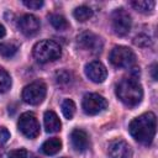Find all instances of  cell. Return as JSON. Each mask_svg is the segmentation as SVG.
<instances>
[{
    "instance_id": "1",
    "label": "cell",
    "mask_w": 158,
    "mask_h": 158,
    "mask_svg": "<svg viewBox=\"0 0 158 158\" xmlns=\"http://www.w3.org/2000/svg\"><path fill=\"white\" fill-rule=\"evenodd\" d=\"M157 128V118L153 112H144L130 122V135L142 144H151Z\"/></svg>"
},
{
    "instance_id": "2",
    "label": "cell",
    "mask_w": 158,
    "mask_h": 158,
    "mask_svg": "<svg viewBox=\"0 0 158 158\" xmlns=\"http://www.w3.org/2000/svg\"><path fill=\"white\" fill-rule=\"evenodd\" d=\"M116 95L126 106H137L143 98V89L136 77L123 78L116 85Z\"/></svg>"
},
{
    "instance_id": "3",
    "label": "cell",
    "mask_w": 158,
    "mask_h": 158,
    "mask_svg": "<svg viewBox=\"0 0 158 158\" xmlns=\"http://www.w3.org/2000/svg\"><path fill=\"white\" fill-rule=\"evenodd\" d=\"M33 57L40 63H48L58 59L62 56L60 46L52 40H43L33 46Z\"/></svg>"
},
{
    "instance_id": "4",
    "label": "cell",
    "mask_w": 158,
    "mask_h": 158,
    "mask_svg": "<svg viewBox=\"0 0 158 158\" xmlns=\"http://www.w3.org/2000/svg\"><path fill=\"white\" fill-rule=\"evenodd\" d=\"M109 59L111 64L117 68H128L135 64L136 56L131 48L125 46H116L111 49Z\"/></svg>"
},
{
    "instance_id": "5",
    "label": "cell",
    "mask_w": 158,
    "mask_h": 158,
    "mask_svg": "<svg viewBox=\"0 0 158 158\" xmlns=\"http://www.w3.org/2000/svg\"><path fill=\"white\" fill-rule=\"evenodd\" d=\"M47 88L43 81H33L22 90V100L30 105H38L46 98Z\"/></svg>"
},
{
    "instance_id": "6",
    "label": "cell",
    "mask_w": 158,
    "mask_h": 158,
    "mask_svg": "<svg viewBox=\"0 0 158 158\" xmlns=\"http://www.w3.org/2000/svg\"><path fill=\"white\" fill-rule=\"evenodd\" d=\"M131 16L125 9H116L111 14V26L117 36H126L131 30Z\"/></svg>"
},
{
    "instance_id": "7",
    "label": "cell",
    "mask_w": 158,
    "mask_h": 158,
    "mask_svg": "<svg viewBox=\"0 0 158 158\" xmlns=\"http://www.w3.org/2000/svg\"><path fill=\"white\" fill-rule=\"evenodd\" d=\"M19 131L27 138H36L40 135V122L33 112H23L17 122Z\"/></svg>"
},
{
    "instance_id": "8",
    "label": "cell",
    "mask_w": 158,
    "mask_h": 158,
    "mask_svg": "<svg viewBox=\"0 0 158 158\" xmlns=\"http://www.w3.org/2000/svg\"><path fill=\"white\" fill-rule=\"evenodd\" d=\"M81 107L86 115H98L101 111H104L107 107V101L104 96L96 94V93H89L85 94L81 101Z\"/></svg>"
},
{
    "instance_id": "9",
    "label": "cell",
    "mask_w": 158,
    "mask_h": 158,
    "mask_svg": "<svg viewBox=\"0 0 158 158\" xmlns=\"http://www.w3.org/2000/svg\"><path fill=\"white\" fill-rule=\"evenodd\" d=\"M77 40H78V44L81 48H84L91 53H99L102 49L101 38L93 32H89V31L81 32L80 35H78Z\"/></svg>"
},
{
    "instance_id": "10",
    "label": "cell",
    "mask_w": 158,
    "mask_h": 158,
    "mask_svg": "<svg viewBox=\"0 0 158 158\" xmlns=\"http://www.w3.org/2000/svg\"><path fill=\"white\" fill-rule=\"evenodd\" d=\"M85 74L86 77L94 81V83H102L106 77H107V70H106V67L99 62V60H93L90 63H88L85 65Z\"/></svg>"
},
{
    "instance_id": "11",
    "label": "cell",
    "mask_w": 158,
    "mask_h": 158,
    "mask_svg": "<svg viewBox=\"0 0 158 158\" xmlns=\"http://www.w3.org/2000/svg\"><path fill=\"white\" fill-rule=\"evenodd\" d=\"M40 27H41L40 20L31 14H26L21 16L19 20V28L27 37L35 36L40 31Z\"/></svg>"
},
{
    "instance_id": "12",
    "label": "cell",
    "mask_w": 158,
    "mask_h": 158,
    "mask_svg": "<svg viewBox=\"0 0 158 158\" xmlns=\"http://www.w3.org/2000/svg\"><path fill=\"white\" fill-rule=\"evenodd\" d=\"M107 153L110 158H131L132 151L127 142L123 139H114L107 146Z\"/></svg>"
},
{
    "instance_id": "13",
    "label": "cell",
    "mask_w": 158,
    "mask_h": 158,
    "mask_svg": "<svg viewBox=\"0 0 158 158\" xmlns=\"http://www.w3.org/2000/svg\"><path fill=\"white\" fill-rule=\"evenodd\" d=\"M70 142L75 151L84 152L89 146V137L88 133L80 128H74L70 133Z\"/></svg>"
},
{
    "instance_id": "14",
    "label": "cell",
    "mask_w": 158,
    "mask_h": 158,
    "mask_svg": "<svg viewBox=\"0 0 158 158\" xmlns=\"http://www.w3.org/2000/svg\"><path fill=\"white\" fill-rule=\"evenodd\" d=\"M43 122H44L46 132L54 133V132L60 131L62 123H60V120H59V117L57 116V114L54 111H52V110L46 111L44 116H43Z\"/></svg>"
},
{
    "instance_id": "15",
    "label": "cell",
    "mask_w": 158,
    "mask_h": 158,
    "mask_svg": "<svg viewBox=\"0 0 158 158\" xmlns=\"http://www.w3.org/2000/svg\"><path fill=\"white\" fill-rule=\"evenodd\" d=\"M62 149V141L57 137L49 138L41 146V151L47 156H53Z\"/></svg>"
},
{
    "instance_id": "16",
    "label": "cell",
    "mask_w": 158,
    "mask_h": 158,
    "mask_svg": "<svg viewBox=\"0 0 158 158\" xmlns=\"http://www.w3.org/2000/svg\"><path fill=\"white\" fill-rule=\"evenodd\" d=\"M131 5L135 10H137L142 14H148V12L153 11L156 2L152 0H136V1H131Z\"/></svg>"
},
{
    "instance_id": "17",
    "label": "cell",
    "mask_w": 158,
    "mask_h": 158,
    "mask_svg": "<svg viewBox=\"0 0 158 158\" xmlns=\"http://www.w3.org/2000/svg\"><path fill=\"white\" fill-rule=\"evenodd\" d=\"M48 20L51 22V25L58 30V31H64L69 27V23L68 21L65 20V17L63 15H59V14H52L48 16Z\"/></svg>"
},
{
    "instance_id": "18",
    "label": "cell",
    "mask_w": 158,
    "mask_h": 158,
    "mask_svg": "<svg viewBox=\"0 0 158 158\" xmlns=\"http://www.w3.org/2000/svg\"><path fill=\"white\" fill-rule=\"evenodd\" d=\"M73 16L75 17V20L80 21V22H84V21L89 20V19L93 16V10H91L89 6L81 5V6H78V7L73 11Z\"/></svg>"
},
{
    "instance_id": "19",
    "label": "cell",
    "mask_w": 158,
    "mask_h": 158,
    "mask_svg": "<svg viewBox=\"0 0 158 158\" xmlns=\"http://www.w3.org/2000/svg\"><path fill=\"white\" fill-rule=\"evenodd\" d=\"M17 53V46L11 42H2L0 43V56L4 58H11Z\"/></svg>"
},
{
    "instance_id": "20",
    "label": "cell",
    "mask_w": 158,
    "mask_h": 158,
    "mask_svg": "<svg viewBox=\"0 0 158 158\" xmlns=\"http://www.w3.org/2000/svg\"><path fill=\"white\" fill-rule=\"evenodd\" d=\"M60 107H62V112H63L65 118L70 120L74 116V114H75V104H74L73 100H70V99L63 100Z\"/></svg>"
},
{
    "instance_id": "21",
    "label": "cell",
    "mask_w": 158,
    "mask_h": 158,
    "mask_svg": "<svg viewBox=\"0 0 158 158\" xmlns=\"http://www.w3.org/2000/svg\"><path fill=\"white\" fill-rule=\"evenodd\" d=\"M11 88V77L10 74L0 67V94L6 93Z\"/></svg>"
},
{
    "instance_id": "22",
    "label": "cell",
    "mask_w": 158,
    "mask_h": 158,
    "mask_svg": "<svg viewBox=\"0 0 158 158\" xmlns=\"http://www.w3.org/2000/svg\"><path fill=\"white\" fill-rule=\"evenodd\" d=\"M56 81L60 85H64V84H68L70 81V74L67 72V70H60V72H57L56 73Z\"/></svg>"
},
{
    "instance_id": "23",
    "label": "cell",
    "mask_w": 158,
    "mask_h": 158,
    "mask_svg": "<svg viewBox=\"0 0 158 158\" xmlns=\"http://www.w3.org/2000/svg\"><path fill=\"white\" fill-rule=\"evenodd\" d=\"M133 42H135L136 46H139V47H147V46L151 44V38H149L147 35L141 33V35H137V36L135 37Z\"/></svg>"
},
{
    "instance_id": "24",
    "label": "cell",
    "mask_w": 158,
    "mask_h": 158,
    "mask_svg": "<svg viewBox=\"0 0 158 158\" xmlns=\"http://www.w3.org/2000/svg\"><path fill=\"white\" fill-rule=\"evenodd\" d=\"M7 158H28V154H27L26 149L20 148V149L10 151L9 154H7Z\"/></svg>"
},
{
    "instance_id": "25",
    "label": "cell",
    "mask_w": 158,
    "mask_h": 158,
    "mask_svg": "<svg viewBox=\"0 0 158 158\" xmlns=\"http://www.w3.org/2000/svg\"><path fill=\"white\" fill-rule=\"evenodd\" d=\"M23 5L30 7V9L37 10L41 6H43V1H41V0H23Z\"/></svg>"
},
{
    "instance_id": "26",
    "label": "cell",
    "mask_w": 158,
    "mask_h": 158,
    "mask_svg": "<svg viewBox=\"0 0 158 158\" xmlns=\"http://www.w3.org/2000/svg\"><path fill=\"white\" fill-rule=\"evenodd\" d=\"M10 138V132L5 127H0V146L5 144Z\"/></svg>"
},
{
    "instance_id": "27",
    "label": "cell",
    "mask_w": 158,
    "mask_h": 158,
    "mask_svg": "<svg viewBox=\"0 0 158 158\" xmlns=\"http://www.w3.org/2000/svg\"><path fill=\"white\" fill-rule=\"evenodd\" d=\"M156 68H157V65H156V64H153V65H152V68H151V72H152V78H153V80H157V75H156Z\"/></svg>"
},
{
    "instance_id": "28",
    "label": "cell",
    "mask_w": 158,
    "mask_h": 158,
    "mask_svg": "<svg viewBox=\"0 0 158 158\" xmlns=\"http://www.w3.org/2000/svg\"><path fill=\"white\" fill-rule=\"evenodd\" d=\"M5 35H6V30H5V27L0 23V38H2Z\"/></svg>"
},
{
    "instance_id": "29",
    "label": "cell",
    "mask_w": 158,
    "mask_h": 158,
    "mask_svg": "<svg viewBox=\"0 0 158 158\" xmlns=\"http://www.w3.org/2000/svg\"><path fill=\"white\" fill-rule=\"evenodd\" d=\"M0 158H2V157H1V156H0Z\"/></svg>"
},
{
    "instance_id": "30",
    "label": "cell",
    "mask_w": 158,
    "mask_h": 158,
    "mask_svg": "<svg viewBox=\"0 0 158 158\" xmlns=\"http://www.w3.org/2000/svg\"><path fill=\"white\" fill-rule=\"evenodd\" d=\"M33 158H36V157H33Z\"/></svg>"
},
{
    "instance_id": "31",
    "label": "cell",
    "mask_w": 158,
    "mask_h": 158,
    "mask_svg": "<svg viewBox=\"0 0 158 158\" xmlns=\"http://www.w3.org/2000/svg\"><path fill=\"white\" fill-rule=\"evenodd\" d=\"M63 158H65V157H63Z\"/></svg>"
}]
</instances>
